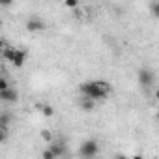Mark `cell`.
Instances as JSON below:
<instances>
[{
  "instance_id": "cell-1",
  "label": "cell",
  "mask_w": 159,
  "mask_h": 159,
  "mask_svg": "<svg viewBox=\"0 0 159 159\" xmlns=\"http://www.w3.org/2000/svg\"><path fill=\"white\" fill-rule=\"evenodd\" d=\"M79 90H81L83 96H86V98H90L94 101H101V99H105L109 96V92L103 90L98 81H86V83H83L81 86H79Z\"/></svg>"
},
{
  "instance_id": "cell-2",
  "label": "cell",
  "mask_w": 159,
  "mask_h": 159,
  "mask_svg": "<svg viewBox=\"0 0 159 159\" xmlns=\"http://www.w3.org/2000/svg\"><path fill=\"white\" fill-rule=\"evenodd\" d=\"M79 153L83 157H96L99 153V144L96 140H84L81 144V148H79Z\"/></svg>"
},
{
  "instance_id": "cell-3",
  "label": "cell",
  "mask_w": 159,
  "mask_h": 159,
  "mask_svg": "<svg viewBox=\"0 0 159 159\" xmlns=\"http://www.w3.org/2000/svg\"><path fill=\"white\" fill-rule=\"evenodd\" d=\"M139 83H140L142 88H152L153 83H155V75H153V71L148 69V67H142V69L139 71Z\"/></svg>"
},
{
  "instance_id": "cell-4",
  "label": "cell",
  "mask_w": 159,
  "mask_h": 159,
  "mask_svg": "<svg viewBox=\"0 0 159 159\" xmlns=\"http://www.w3.org/2000/svg\"><path fill=\"white\" fill-rule=\"evenodd\" d=\"M17 98H19V94H17V90H13L11 86L6 88V90H0V99L6 101V103H15Z\"/></svg>"
},
{
  "instance_id": "cell-5",
  "label": "cell",
  "mask_w": 159,
  "mask_h": 159,
  "mask_svg": "<svg viewBox=\"0 0 159 159\" xmlns=\"http://www.w3.org/2000/svg\"><path fill=\"white\" fill-rule=\"evenodd\" d=\"M43 28H45V23L41 19H38V17H32V19L26 21V30L28 32H39Z\"/></svg>"
},
{
  "instance_id": "cell-6",
  "label": "cell",
  "mask_w": 159,
  "mask_h": 159,
  "mask_svg": "<svg viewBox=\"0 0 159 159\" xmlns=\"http://www.w3.org/2000/svg\"><path fill=\"white\" fill-rule=\"evenodd\" d=\"M25 62H26V51L17 49V52H15V56H13L11 64H13L15 67H23V66H25Z\"/></svg>"
},
{
  "instance_id": "cell-7",
  "label": "cell",
  "mask_w": 159,
  "mask_h": 159,
  "mask_svg": "<svg viewBox=\"0 0 159 159\" xmlns=\"http://www.w3.org/2000/svg\"><path fill=\"white\" fill-rule=\"evenodd\" d=\"M49 150L52 152V155H54V157H62V155H66V148H64V144H62V142H52Z\"/></svg>"
},
{
  "instance_id": "cell-8",
  "label": "cell",
  "mask_w": 159,
  "mask_h": 159,
  "mask_svg": "<svg viewBox=\"0 0 159 159\" xmlns=\"http://www.w3.org/2000/svg\"><path fill=\"white\" fill-rule=\"evenodd\" d=\"M15 52H17V49H15V47H8V45H6V47H4L2 51H0V54H2V58H4V60H8V62H11V60H13Z\"/></svg>"
},
{
  "instance_id": "cell-9",
  "label": "cell",
  "mask_w": 159,
  "mask_h": 159,
  "mask_svg": "<svg viewBox=\"0 0 159 159\" xmlns=\"http://www.w3.org/2000/svg\"><path fill=\"white\" fill-rule=\"evenodd\" d=\"M79 105H81V109H83V111H94V107H96V101L84 96L81 101H79Z\"/></svg>"
},
{
  "instance_id": "cell-10",
  "label": "cell",
  "mask_w": 159,
  "mask_h": 159,
  "mask_svg": "<svg viewBox=\"0 0 159 159\" xmlns=\"http://www.w3.org/2000/svg\"><path fill=\"white\" fill-rule=\"evenodd\" d=\"M10 124H11V114H10V112H2V114H0V127H2V129H8Z\"/></svg>"
},
{
  "instance_id": "cell-11",
  "label": "cell",
  "mask_w": 159,
  "mask_h": 159,
  "mask_svg": "<svg viewBox=\"0 0 159 159\" xmlns=\"http://www.w3.org/2000/svg\"><path fill=\"white\" fill-rule=\"evenodd\" d=\"M38 109H39V112H41L43 116H47V118H51V116L54 114V109H52L51 105H38Z\"/></svg>"
},
{
  "instance_id": "cell-12",
  "label": "cell",
  "mask_w": 159,
  "mask_h": 159,
  "mask_svg": "<svg viewBox=\"0 0 159 159\" xmlns=\"http://www.w3.org/2000/svg\"><path fill=\"white\" fill-rule=\"evenodd\" d=\"M150 10H152L153 17H159V4H157V0H153V2L150 4Z\"/></svg>"
},
{
  "instance_id": "cell-13",
  "label": "cell",
  "mask_w": 159,
  "mask_h": 159,
  "mask_svg": "<svg viewBox=\"0 0 159 159\" xmlns=\"http://www.w3.org/2000/svg\"><path fill=\"white\" fill-rule=\"evenodd\" d=\"M6 88H10V83H8V79L0 77V90H6Z\"/></svg>"
},
{
  "instance_id": "cell-14",
  "label": "cell",
  "mask_w": 159,
  "mask_h": 159,
  "mask_svg": "<svg viewBox=\"0 0 159 159\" xmlns=\"http://www.w3.org/2000/svg\"><path fill=\"white\" fill-rule=\"evenodd\" d=\"M67 8H77L79 6V0H64Z\"/></svg>"
},
{
  "instance_id": "cell-15",
  "label": "cell",
  "mask_w": 159,
  "mask_h": 159,
  "mask_svg": "<svg viewBox=\"0 0 159 159\" xmlns=\"http://www.w3.org/2000/svg\"><path fill=\"white\" fill-rule=\"evenodd\" d=\"M8 139V131L6 129H2V127H0V144H2L4 140Z\"/></svg>"
},
{
  "instance_id": "cell-16",
  "label": "cell",
  "mask_w": 159,
  "mask_h": 159,
  "mask_svg": "<svg viewBox=\"0 0 159 159\" xmlns=\"http://www.w3.org/2000/svg\"><path fill=\"white\" fill-rule=\"evenodd\" d=\"M41 157H43V159H54V155H52L51 150H45V152L41 153Z\"/></svg>"
},
{
  "instance_id": "cell-17",
  "label": "cell",
  "mask_w": 159,
  "mask_h": 159,
  "mask_svg": "<svg viewBox=\"0 0 159 159\" xmlns=\"http://www.w3.org/2000/svg\"><path fill=\"white\" fill-rule=\"evenodd\" d=\"M41 137H43L47 142H51V140H52V135H51L49 131H41Z\"/></svg>"
},
{
  "instance_id": "cell-18",
  "label": "cell",
  "mask_w": 159,
  "mask_h": 159,
  "mask_svg": "<svg viewBox=\"0 0 159 159\" xmlns=\"http://www.w3.org/2000/svg\"><path fill=\"white\" fill-rule=\"evenodd\" d=\"M13 0H0V6H11Z\"/></svg>"
},
{
  "instance_id": "cell-19",
  "label": "cell",
  "mask_w": 159,
  "mask_h": 159,
  "mask_svg": "<svg viewBox=\"0 0 159 159\" xmlns=\"http://www.w3.org/2000/svg\"><path fill=\"white\" fill-rule=\"evenodd\" d=\"M6 47V41H4V38H0V51H2Z\"/></svg>"
},
{
  "instance_id": "cell-20",
  "label": "cell",
  "mask_w": 159,
  "mask_h": 159,
  "mask_svg": "<svg viewBox=\"0 0 159 159\" xmlns=\"http://www.w3.org/2000/svg\"><path fill=\"white\" fill-rule=\"evenodd\" d=\"M0 25H2V21H0Z\"/></svg>"
}]
</instances>
